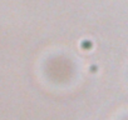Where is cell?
<instances>
[{
	"label": "cell",
	"instance_id": "cell-1",
	"mask_svg": "<svg viewBox=\"0 0 128 120\" xmlns=\"http://www.w3.org/2000/svg\"><path fill=\"white\" fill-rule=\"evenodd\" d=\"M80 46H82V49H84V50H90L92 46H93V44H92L90 40H83L82 44H80Z\"/></svg>",
	"mask_w": 128,
	"mask_h": 120
}]
</instances>
